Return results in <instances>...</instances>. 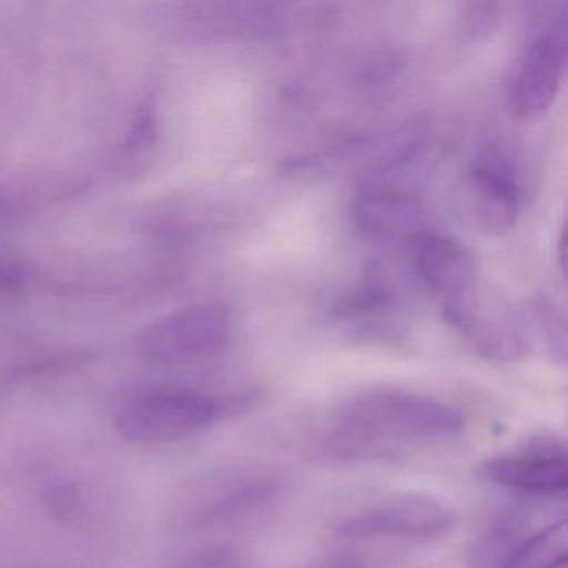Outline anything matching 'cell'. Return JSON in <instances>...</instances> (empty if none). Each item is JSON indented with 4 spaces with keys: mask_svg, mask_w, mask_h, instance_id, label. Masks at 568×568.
Masks as SVG:
<instances>
[{
    "mask_svg": "<svg viewBox=\"0 0 568 568\" xmlns=\"http://www.w3.org/2000/svg\"><path fill=\"white\" fill-rule=\"evenodd\" d=\"M444 317L487 361L514 362L525 354L517 311L485 297L481 284L444 301Z\"/></svg>",
    "mask_w": 568,
    "mask_h": 568,
    "instance_id": "8992f818",
    "label": "cell"
},
{
    "mask_svg": "<svg viewBox=\"0 0 568 568\" xmlns=\"http://www.w3.org/2000/svg\"><path fill=\"white\" fill-rule=\"evenodd\" d=\"M45 504L58 518L71 521L78 515L81 495L69 485H59L45 495Z\"/></svg>",
    "mask_w": 568,
    "mask_h": 568,
    "instance_id": "9a60e30c",
    "label": "cell"
},
{
    "mask_svg": "<svg viewBox=\"0 0 568 568\" xmlns=\"http://www.w3.org/2000/svg\"><path fill=\"white\" fill-rule=\"evenodd\" d=\"M26 274L18 264L0 261V292H14L24 285Z\"/></svg>",
    "mask_w": 568,
    "mask_h": 568,
    "instance_id": "e0dca14e",
    "label": "cell"
},
{
    "mask_svg": "<svg viewBox=\"0 0 568 568\" xmlns=\"http://www.w3.org/2000/svg\"><path fill=\"white\" fill-rule=\"evenodd\" d=\"M237 565L234 551L225 547H214L185 558L178 568H237Z\"/></svg>",
    "mask_w": 568,
    "mask_h": 568,
    "instance_id": "2e32d148",
    "label": "cell"
},
{
    "mask_svg": "<svg viewBox=\"0 0 568 568\" xmlns=\"http://www.w3.org/2000/svg\"><path fill=\"white\" fill-rule=\"evenodd\" d=\"M352 221L361 234L374 241H415L427 231V214L414 187L382 174L358 189L352 201Z\"/></svg>",
    "mask_w": 568,
    "mask_h": 568,
    "instance_id": "52a82bcc",
    "label": "cell"
},
{
    "mask_svg": "<svg viewBox=\"0 0 568 568\" xmlns=\"http://www.w3.org/2000/svg\"><path fill=\"white\" fill-rule=\"evenodd\" d=\"M241 407L244 402L202 392L161 390L129 404L119 415L118 427L132 444H169L212 427Z\"/></svg>",
    "mask_w": 568,
    "mask_h": 568,
    "instance_id": "7a4b0ae2",
    "label": "cell"
},
{
    "mask_svg": "<svg viewBox=\"0 0 568 568\" xmlns=\"http://www.w3.org/2000/svg\"><path fill=\"white\" fill-rule=\"evenodd\" d=\"M504 6L497 2H467L458 6L457 34L464 42L480 41L497 31Z\"/></svg>",
    "mask_w": 568,
    "mask_h": 568,
    "instance_id": "5bb4252c",
    "label": "cell"
},
{
    "mask_svg": "<svg viewBox=\"0 0 568 568\" xmlns=\"http://www.w3.org/2000/svg\"><path fill=\"white\" fill-rule=\"evenodd\" d=\"M485 478L531 497H558L568 490L567 452L555 442H538L485 462Z\"/></svg>",
    "mask_w": 568,
    "mask_h": 568,
    "instance_id": "9c48e42d",
    "label": "cell"
},
{
    "mask_svg": "<svg viewBox=\"0 0 568 568\" xmlns=\"http://www.w3.org/2000/svg\"><path fill=\"white\" fill-rule=\"evenodd\" d=\"M465 430L457 408L430 395L371 390L351 398L322 442L332 460H361L414 442L448 440Z\"/></svg>",
    "mask_w": 568,
    "mask_h": 568,
    "instance_id": "6da1fadb",
    "label": "cell"
},
{
    "mask_svg": "<svg viewBox=\"0 0 568 568\" xmlns=\"http://www.w3.org/2000/svg\"><path fill=\"white\" fill-rule=\"evenodd\" d=\"M332 568H362L358 567L357 564H352V561H342V564L335 565V567Z\"/></svg>",
    "mask_w": 568,
    "mask_h": 568,
    "instance_id": "d6986e66",
    "label": "cell"
},
{
    "mask_svg": "<svg viewBox=\"0 0 568 568\" xmlns=\"http://www.w3.org/2000/svg\"><path fill=\"white\" fill-rule=\"evenodd\" d=\"M518 331L525 351L537 347L555 362L567 361V322L557 305L548 298H531L517 308Z\"/></svg>",
    "mask_w": 568,
    "mask_h": 568,
    "instance_id": "7c38bea8",
    "label": "cell"
},
{
    "mask_svg": "<svg viewBox=\"0 0 568 568\" xmlns=\"http://www.w3.org/2000/svg\"><path fill=\"white\" fill-rule=\"evenodd\" d=\"M414 264L418 277L444 301L480 285L474 254L450 235L422 232L414 241Z\"/></svg>",
    "mask_w": 568,
    "mask_h": 568,
    "instance_id": "8fae6325",
    "label": "cell"
},
{
    "mask_svg": "<svg viewBox=\"0 0 568 568\" xmlns=\"http://www.w3.org/2000/svg\"><path fill=\"white\" fill-rule=\"evenodd\" d=\"M558 264H560L561 272L565 274V229H561L560 239H558Z\"/></svg>",
    "mask_w": 568,
    "mask_h": 568,
    "instance_id": "ac0fdd59",
    "label": "cell"
},
{
    "mask_svg": "<svg viewBox=\"0 0 568 568\" xmlns=\"http://www.w3.org/2000/svg\"><path fill=\"white\" fill-rule=\"evenodd\" d=\"M567 59L565 19H558L531 42L511 81V112L521 121L540 118L554 104Z\"/></svg>",
    "mask_w": 568,
    "mask_h": 568,
    "instance_id": "ba28073f",
    "label": "cell"
},
{
    "mask_svg": "<svg viewBox=\"0 0 568 568\" xmlns=\"http://www.w3.org/2000/svg\"><path fill=\"white\" fill-rule=\"evenodd\" d=\"M568 561L567 521H554L525 537L504 568H565Z\"/></svg>",
    "mask_w": 568,
    "mask_h": 568,
    "instance_id": "4fadbf2b",
    "label": "cell"
},
{
    "mask_svg": "<svg viewBox=\"0 0 568 568\" xmlns=\"http://www.w3.org/2000/svg\"><path fill=\"white\" fill-rule=\"evenodd\" d=\"M454 525L447 505L428 495L410 494L362 508L335 527L338 537L351 540L400 538L430 541L444 537Z\"/></svg>",
    "mask_w": 568,
    "mask_h": 568,
    "instance_id": "5b68a950",
    "label": "cell"
},
{
    "mask_svg": "<svg viewBox=\"0 0 568 568\" xmlns=\"http://www.w3.org/2000/svg\"><path fill=\"white\" fill-rule=\"evenodd\" d=\"M231 337V315L214 302L189 305L151 322L139 334L142 357L158 365L207 361L224 351Z\"/></svg>",
    "mask_w": 568,
    "mask_h": 568,
    "instance_id": "3957f363",
    "label": "cell"
},
{
    "mask_svg": "<svg viewBox=\"0 0 568 568\" xmlns=\"http://www.w3.org/2000/svg\"><path fill=\"white\" fill-rule=\"evenodd\" d=\"M284 484L272 471H242L215 485L189 514L194 528L224 527L258 514L274 504Z\"/></svg>",
    "mask_w": 568,
    "mask_h": 568,
    "instance_id": "30bf717a",
    "label": "cell"
},
{
    "mask_svg": "<svg viewBox=\"0 0 568 568\" xmlns=\"http://www.w3.org/2000/svg\"><path fill=\"white\" fill-rule=\"evenodd\" d=\"M465 221L484 235L500 237L517 225L521 189L507 152L488 144L478 152L458 197Z\"/></svg>",
    "mask_w": 568,
    "mask_h": 568,
    "instance_id": "277c9868",
    "label": "cell"
}]
</instances>
